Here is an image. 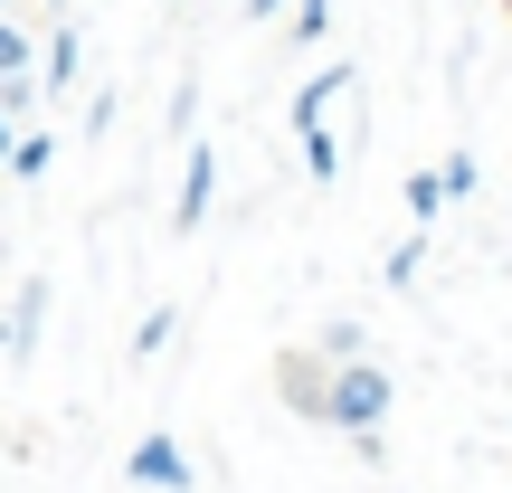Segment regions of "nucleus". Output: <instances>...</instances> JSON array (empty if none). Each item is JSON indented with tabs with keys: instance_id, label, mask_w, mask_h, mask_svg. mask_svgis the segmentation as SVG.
<instances>
[{
	"instance_id": "obj_1",
	"label": "nucleus",
	"mask_w": 512,
	"mask_h": 493,
	"mask_svg": "<svg viewBox=\"0 0 512 493\" xmlns=\"http://www.w3.org/2000/svg\"><path fill=\"white\" fill-rule=\"evenodd\" d=\"M389 418V370L370 361H332V389H323V427H342V437H370V427Z\"/></svg>"
},
{
	"instance_id": "obj_2",
	"label": "nucleus",
	"mask_w": 512,
	"mask_h": 493,
	"mask_svg": "<svg viewBox=\"0 0 512 493\" xmlns=\"http://www.w3.org/2000/svg\"><path fill=\"white\" fill-rule=\"evenodd\" d=\"M124 484H152V493H190V456H181V437H133V456H124Z\"/></svg>"
},
{
	"instance_id": "obj_3",
	"label": "nucleus",
	"mask_w": 512,
	"mask_h": 493,
	"mask_svg": "<svg viewBox=\"0 0 512 493\" xmlns=\"http://www.w3.org/2000/svg\"><path fill=\"white\" fill-rule=\"evenodd\" d=\"M209 200H219V152L190 143V162H181V200H171V238H200Z\"/></svg>"
},
{
	"instance_id": "obj_4",
	"label": "nucleus",
	"mask_w": 512,
	"mask_h": 493,
	"mask_svg": "<svg viewBox=\"0 0 512 493\" xmlns=\"http://www.w3.org/2000/svg\"><path fill=\"white\" fill-rule=\"evenodd\" d=\"M275 389H285V408H294V418H323V389H332V361H323V351H285V361H275Z\"/></svg>"
},
{
	"instance_id": "obj_5",
	"label": "nucleus",
	"mask_w": 512,
	"mask_h": 493,
	"mask_svg": "<svg viewBox=\"0 0 512 493\" xmlns=\"http://www.w3.org/2000/svg\"><path fill=\"white\" fill-rule=\"evenodd\" d=\"M342 95H351V67H323V76H313V86L285 105V114H294V133H323V114L342 105Z\"/></svg>"
},
{
	"instance_id": "obj_6",
	"label": "nucleus",
	"mask_w": 512,
	"mask_h": 493,
	"mask_svg": "<svg viewBox=\"0 0 512 493\" xmlns=\"http://www.w3.org/2000/svg\"><path fill=\"white\" fill-rule=\"evenodd\" d=\"M0 323H10V351H29V332L48 323V275H38V285H19V304L0 313Z\"/></svg>"
},
{
	"instance_id": "obj_7",
	"label": "nucleus",
	"mask_w": 512,
	"mask_h": 493,
	"mask_svg": "<svg viewBox=\"0 0 512 493\" xmlns=\"http://www.w3.org/2000/svg\"><path fill=\"white\" fill-rule=\"evenodd\" d=\"M171 332H181V313H171V304H152V313H143V332H133V361H162V351H171Z\"/></svg>"
},
{
	"instance_id": "obj_8",
	"label": "nucleus",
	"mask_w": 512,
	"mask_h": 493,
	"mask_svg": "<svg viewBox=\"0 0 512 493\" xmlns=\"http://www.w3.org/2000/svg\"><path fill=\"white\" fill-rule=\"evenodd\" d=\"M437 209H446V181H437V171H408V219L437 228Z\"/></svg>"
},
{
	"instance_id": "obj_9",
	"label": "nucleus",
	"mask_w": 512,
	"mask_h": 493,
	"mask_svg": "<svg viewBox=\"0 0 512 493\" xmlns=\"http://www.w3.org/2000/svg\"><path fill=\"white\" fill-rule=\"evenodd\" d=\"M38 67V48H29V29H19L10 10H0V76H29Z\"/></svg>"
},
{
	"instance_id": "obj_10",
	"label": "nucleus",
	"mask_w": 512,
	"mask_h": 493,
	"mask_svg": "<svg viewBox=\"0 0 512 493\" xmlns=\"http://www.w3.org/2000/svg\"><path fill=\"white\" fill-rule=\"evenodd\" d=\"M76 67H86V38L57 29V38H48V86H76Z\"/></svg>"
},
{
	"instance_id": "obj_11",
	"label": "nucleus",
	"mask_w": 512,
	"mask_h": 493,
	"mask_svg": "<svg viewBox=\"0 0 512 493\" xmlns=\"http://www.w3.org/2000/svg\"><path fill=\"white\" fill-rule=\"evenodd\" d=\"M313 351H323V361H361V323H323V332H313Z\"/></svg>"
},
{
	"instance_id": "obj_12",
	"label": "nucleus",
	"mask_w": 512,
	"mask_h": 493,
	"mask_svg": "<svg viewBox=\"0 0 512 493\" xmlns=\"http://www.w3.org/2000/svg\"><path fill=\"white\" fill-rule=\"evenodd\" d=\"M418 256H427V228H418V238H399V247H389V266H380V275H389V285L408 294V285H418Z\"/></svg>"
},
{
	"instance_id": "obj_13",
	"label": "nucleus",
	"mask_w": 512,
	"mask_h": 493,
	"mask_svg": "<svg viewBox=\"0 0 512 493\" xmlns=\"http://www.w3.org/2000/svg\"><path fill=\"white\" fill-rule=\"evenodd\" d=\"M437 181H446V200H465L484 171H475V152H446V162H437Z\"/></svg>"
},
{
	"instance_id": "obj_14",
	"label": "nucleus",
	"mask_w": 512,
	"mask_h": 493,
	"mask_svg": "<svg viewBox=\"0 0 512 493\" xmlns=\"http://www.w3.org/2000/svg\"><path fill=\"white\" fill-rule=\"evenodd\" d=\"M304 171H313V181H332V171H342V143H332V133H304Z\"/></svg>"
},
{
	"instance_id": "obj_15",
	"label": "nucleus",
	"mask_w": 512,
	"mask_h": 493,
	"mask_svg": "<svg viewBox=\"0 0 512 493\" xmlns=\"http://www.w3.org/2000/svg\"><path fill=\"white\" fill-rule=\"evenodd\" d=\"M332 29V0H294V29L285 38H323Z\"/></svg>"
},
{
	"instance_id": "obj_16",
	"label": "nucleus",
	"mask_w": 512,
	"mask_h": 493,
	"mask_svg": "<svg viewBox=\"0 0 512 493\" xmlns=\"http://www.w3.org/2000/svg\"><path fill=\"white\" fill-rule=\"evenodd\" d=\"M10 171H48V133H19V143H10Z\"/></svg>"
},
{
	"instance_id": "obj_17",
	"label": "nucleus",
	"mask_w": 512,
	"mask_h": 493,
	"mask_svg": "<svg viewBox=\"0 0 512 493\" xmlns=\"http://www.w3.org/2000/svg\"><path fill=\"white\" fill-rule=\"evenodd\" d=\"M275 10H294V0H247V19H275Z\"/></svg>"
},
{
	"instance_id": "obj_18",
	"label": "nucleus",
	"mask_w": 512,
	"mask_h": 493,
	"mask_svg": "<svg viewBox=\"0 0 512 493\" xmlns=\"http://www.w3.org/2000/svg\"><path fill=\"white\" fill-rule=\"evenodd\" d=\"M0 351H10V323H0Z\"/></svg>"
},
{
	"instance_id": "obj_19",
	"label": "nucleus",
	"mask_w": 512,
	"mask_h": 493,
	"mask_svg": "<svg viewBox=\"0 0 512 493\" xmlns=\"http://www.w3.org/2000/svg\"><path fill=\"white\" fill-rule=\"evenodd\" d=\"M48 10H67V0H48Z\"/></svg>"
},
{
	"instance_id": "obj_20",
	"label": "nucleus",
	"mask_w": 512,
	"mask_h": 493,
	"mask_svg": "<svg viewBox=\"0 0 512 493\" xmlns=\"http://www.w3.org/2000/svg\"><path fill=\"white\" fill-rule=\"evenodd\" d=\"M503 19H512V0H503Z\"/></svg>"
},
{
	"instance_id": "obj_21",
	"label": "nucleus",
	"mask_w": 512,
	"mask_h": 493,
	"mask_svg": "<svg viewBox=\"0 0 512 493\" xmlns=\"http://www.w3.org/2000/svg\"><path fill=\"white\" fill-rule=\"evenodd\" d=\"M0 10H10V0H0Z\"/></svg>"
}]
</instances>
